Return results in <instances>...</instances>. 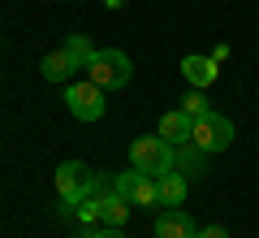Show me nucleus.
<instances>
[{
    "label": "nucleus",
    "mask_w": 259,
    "mask_h": 238,
    "mask_svg": "<svg viewBox=\"0 0 259 238\" xmlns=\"http://www.w3.org/2000/svg\"><path fill=\"white\" fill-rule=\"evenodd\" d=\"M199 238H229V229H225V225H203Z\"/></svg>",
    "instance_id": "obj_18"
},
{
    "label": "nucleus",
    "mask_w": 259,
    "mask_h": 238,
    "mask_svg": "<svg viewBox=\"0 0 259 238\" xmlns=\"http://www.w3.org/2000/svg\"><path fill=\"white\" fill-rule=\"evenodd\" d=\"M177 174L190 178V182H194V178H203L207 174V152H203V147H194V143H182V147H177Z\"/></svg>",
    "instance_id": "obj_13"
},
{
    "label": "nucleus",
    "mask_w": 259,
    "mask_h": 238,
    "mask_svg": "<svg viewBox=\"0 0 259 238\" xmlns=\"http://www.w3.org/2000/svg\"><path fill=\"white\" fill-rule=\"evenodd\" d=\"M87 78L104 91H121V87L134 78V61H130L121 48H95L91 65H87Z\"/></svg>",
    "instance_id": "obj_2"
},
{
    "label": "nucleus",
    "mask_w": 259,
    "mask_h": 238,
    "mask_svg": "<svg viewBox=\"0 0 259 238\" xmlns=\"http://www.w3.org/2000/svg\"><path fill=\"white\" fill-rule=\"evenodd\" d=\"M82 238H125V229H117V225H87Z\"/></svg>",
    "instance_id": "obj_17"
},
{
    "label": "nucleus",
    "mask_w": 259,
    "mask_h": 238,
    "mask_svg": "<svg viewBox=\"0 0 259 238\" xmlns=\"http://www.w3.org/2000/svg\"><path fill=\"white\" fill-rule=\"evenodd\" d=\"M216 74H221V65H216L212 56H199V52L182 56V78L194 87V91H207V87L216 83Z\"/></svg>",
    "instance_id": "obj_8"
},
{
    "label": "nucleus",
    "mask_w": 259,
    "mask_h": 238,
    "mask_svg": "<svg viewBox=\"0 0 259 238\" xmlns=\"http://www.w3.org/2000/svg\"><path fill=\"white\" fill-rule=\"evenodd\" d=\"M190 143H194V147H203L207 156L225 152V147L233 143V121H229V117H221V113H207V117H199V121H194Z\"/></svg>",
    "instance_id": "obj_5"
},
{
    "label": "nucleus",
    "mask_w": 259,
    "mask_h": 238,
    "mask_svg": "<svg viewBox=\"0 0 259 238\" xmlns=\"http://www.w3.org/2000/svg\"><path fill=\"white\" fill-rule=\"evenodd\" d=\"M39 74H44V83H69L78 74V61L65 48H56V52H48L44 61H39Z\"/></svg>",
    "instance_id": "obj_9"
},
{
    "label": "nucleus",
    "mask_w": 259,
    "mask_h": 238,
    "mask_svg": "<svg viewBox=\"0 0 259 238\" xmlns=\"http://www.w3.org/2000/svg\"><path fill=\"white\" fill-rule=\"evenodd\" d=\"M182 113H186L190 121H199V117H207V113H212V104H207L203 91H190V95L182 100Z\"/></svg>",
    "instance_id": "obj_15"
},
{
    "label": "nucleus",
    "mask_w": 259,
    "mask_h": 238,
    "mask_svg": "<svg viewBox=\"0 0 259 238\" xmlns=\"http://www.w3.org/2000/svg\"><path fill=\"white\" fill-rule=\"evenodd\" d=\"M104 87H95L91 78H78V83H65V109L78 121H100L104 117Z\"/></svg>",
    "instance_id": "obj_4"
},
{
    "label": "nucleus",
    "mask_w": 259,
    "mask_h": 238,
    "mask_svg": "<svg viewBox=\"0 0 259 238\" xmlns=\"http://www.w3.org/2000/svg\"><path fill=\"white\" fill-rule=\"evenodd\" d=\"M100 199V225H125L130 221V199H121L117 191H104V195H95Z\"/></svg>",
    "instance_id": "obj_12"
},
{
    "label": "nucleus",
    "mask_w": 259,
    "mask_h": 238,
    "mask_svg": "<svg viewBox=\"0 0 259 238\" xmlns=\"http://www.w3.org/2000/svg\"><path fill=\"white\" fill-rule=\"evenodd\" d=\"M156 186H160V208H182V203H186V191H190V178H182V174L173 169V174H160Z\"/></svg>",
    "instance_id": "obj_10"
},
{
    "label": "nucleus",
    "mask_w": 259,
    "mask_h": 238,
    "mask_svg": "<svg viewBox=\"0 0 259 238\" xmlns=\"http://www.w3.org/2000/svg\"><path fill=\"white\" fill-rule=\"evenodd\" d=\"M74 212H78V221H82V225H100V199H95V195H91V199H82Z\"/></svg>",
    "instance_id": "obj_16"
},
{
    "label": "nucleus",
    "mask_w": 259,
    "mask_h": 238,
    "mask_svg": "<svg viewBox=\"0 0 259 238\" xmlns=\"http://www.w3.org/2000/svg\"><path fill=\"white\" fill-rule=\"evenodd\" d=\"M56 195H61L65 208L61 212H74L82 199H91V186H95V174L82 165V160H65V165H56Z\"/></svg>",
    "instance_id": "obj_3"
},
{
    "label": "nucleus",
    "mask_w": 259,
    "mask_h": 238,
    "mask_svg": "<svg viewBox=\"0 0 259 238\" xmlns=\"http://www.w3.org/2000/svg\"><path fill=\"white\" fill-rule=\"evenodd\" d=\"M112 191H117L121 199L139 203V208H156V203H160V186H156V178L139 174V169H125V174H117V178H112Z\"/></svg>",
    "instance_id": "obj_6"
},
{
    "label": "nucleus",
    "mask_w": 259,
    "mask_h": 238,
    "mask_svg": "<svg viewBox=\"0 0 259 238\" xmlns=\"http://www.w3.org/2000/svg\"><path fill=\"white\" fill-rule=\"evenodd\" d=\"M190 130H194V121L186 117L182 109H173V113H164V117H160V130H156V134L168 139L173 147H182V143H190Z\"/></svg>",
    "instance_id": "obj_11"
},
{
    "label": "nucleus",
    "mask_w": 259,
    "mask_h": 238,
    "mask_svg": "<svg viewBox=\"0 0 259 238\" xmlns=\"http://www.w3.org/2000/svg\"><path fill=\"white\" fill-rule=\"evenodd\" d=\"M65 52L78 61V70H87V65H91V56H95V44H91L87 35H69V39H65Z\"/></svg>",
    "instance_id": "obj_14"
},
{
    "label": "nucleus",
    "mask_w": 259,
    "mask_h": 238,
    "mask_svg": "<svg viewBox=\"0 0 259 238\" xmlns=\"http://www.w3.org/2000/svg\"><path fill=\"white\" fill-rule=\"evenodd\" d=\"M156 238H199V225L186 208H164L156 217Z\"/></svg>",
    "instance_id": "obj_7"
},
{
    "label": "nucleus",
    "mask_w": 259,
    "mask_h": 238,
    "mask_svg": "<svg viewBox=\"0 0 259 238\" xmlns=\"http://www.w3.org/2000/svg\"><path fill=\"white\" fill-rule=\"evenodd\" d=\"M207 56H212V61H216V65H221V61H225V56H229V44H216V52H207Z\"/></svg>",
    "instance_id": "obj_19"
},
{
    "label": "nucleus",
    "mask_w": 259,
    "mask_h": 238,
    "mask_svg": "<svg viewBox=\"0 0 259 238\" xmlns=\"http://www.w3.org/2000/svg\"><path fill=\"white\" fill-rule=\"evenodd\" d=\"M130 169H139L147 178H160V174H173L177 169V147L160 134H143L130 143Z\"/></svg>",
    "instance_id": "obj_1"
}]
</instances>
